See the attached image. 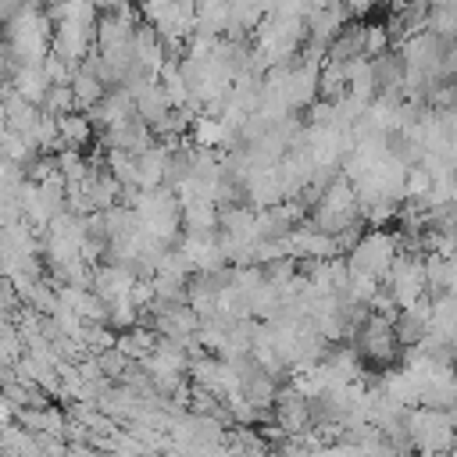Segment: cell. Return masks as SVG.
Here are the masks:
<instances>
[{"mask_svg": "<svg viewBox=\"0 0 457 457\" xmlns=\"http://www.w3.org/2000/svg\"><path fill=\"white\" fill-rule=\"evenodd\" d=\"M375 4H389V7H393V11H403V7H407V4H411V0H375Z\"/></svg>", "mask_w": 457, "mask_h": 457, "instance_id": "5", "label": "cell"}, {"mask_svg": "<svg viewBox=\"0 0 457 457\" xmlns=\"http://www.w3.org/2000/svg\"><path fill=\"white\" fill-rule=\"evenodd\" d=\"M389 32H386V25H378V21H371V25H364V36H361V57H368V61H375V57H382V54H389Z\"/></svg>", "mask_w": 457, "mask_h": 457, "instance_id": "2", "label": "cell"}, {"mask_svg": "<svg viewBox=\"0 0 457 457\" xmlns=\"http://www.w3.org/2000/svg\"><path fill=\"white\" fill-rule=\"evenodd\" d=\"M343 7H346V14H350V21H353V18L361 21V18L375 7V0H343Z\"/></svg>", "mask_w": 457, "mask_h": 457, "instance_id": "3", "label": "cell"}, {"mask_svg": "<svg viewBox=\"0 0 457 457\" xmlns=\"http://www.w3.org/2000/svg\"><path fill=\"white\" fill-rule=\"evenodd\" d=\"M89 7H93L96 14H111V11L118 7V0H89Z\"/></svg>", "mask_w": 457, "mask_h": 457, "instance_id": "4", "label": "cell"}, {"mask_svg": "<svg viewBox=\"0 0 457 457\" xmlns=\"http://www.w3.org/2000/svg\"><path fill=\"white\" fill-rule=\"evenodd\" d=\"M89 118L86 114H61L57 118V143H71V146H82L89 139Z\"/></svg>", "mask_w": 457, "mask_h": 457, "instance_id": "1", "label": "cell"}]
</instances>
